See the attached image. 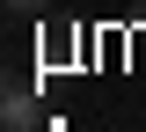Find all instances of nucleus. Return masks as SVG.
I'll use <instances>...</instances> for the list:
<instances>
[{"instance_id":"1","label":"nucleus","mask_w":146,"mask_h":132,"mask_svg":"<svg viewBox=\"0 0 146 132\" xmlns=\"http://www.w3.org/2000/svg\"><path fill=\"white\" fill-rule=\"evenodd\" d=\"M0 7H7V15H44L51 0H0Z\"/></svg>"}]
</instances>
